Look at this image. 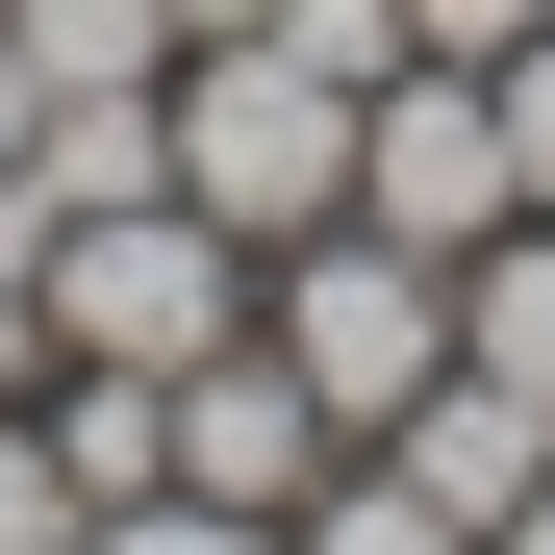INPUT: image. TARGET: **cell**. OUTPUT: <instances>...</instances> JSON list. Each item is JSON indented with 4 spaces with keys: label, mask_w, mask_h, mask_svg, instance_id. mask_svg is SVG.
Returning a JSON list of instances; mask_svg holds the SVG:
<instances>
[{
    "label": "cell",
    "mask_w": 555,
    "mask_h": 555,
    "mask_svg": "<svg viewBox=\"0 0 555 555\" xmlns=\"http://www.w3.org/2000/svg\"><path fill=\"white\" fill-rule=\"evenodd\" d=\"M0 51H26L51 102H152L177 76V0H0Z\"/></svg>",
    "instance_id": "9"
},
{
    "label": "cell",
    "mask_w": 555,
    "mask_h": 555,
    "mask_svg": "<svg viewBox=\"0 0 555 555\" xmlns=\"http://www.w3.org/2000/svg\"><path fill=\"white\" fill-rule=\"evenodd\" d=\"M480 555H555V480H530V505H505V530H480Z\"/></svg>",
    "instance_id": "16"
},
{
    "label": "cell",
    "mask_w": 555,
    "mask_h": 555,
    "mask_svg": "<svg viewBox=\"0 0 555 555\" xmlns=\"http://www.w3.org/2000/svg\"><path fill=\"white\" fill-rule=\"evenodd\" d=\"M353 454H404V480H429V505H480V530H505V505L555 480V404H505V379H480V353H454V379H429L404 429H353Z\"/></svg>",
    "instance_id": "6"
},
{
    "label": "cell",
    "mask_w": 555,
    "mask_h": 555,
    "mask_svg": "<svg viewBox=\"0 0 555 555\" xmlns=\"http://www.w3.org/2000/svg\"><path fill=\"white\" fill-rule=\"evenodd\" d=\"M26 278H51V353H102V379H177V353L253 328V253H228L203 203H76Z\"/></svg>",
    "instance_id": "3"
},
{
    "label": "cell",
    "mask_w": 555,
    "mask_h": 555,
    "mask_svg": "<svg viewBox=\"0 0 555 555\" xmlns=\"http://www.w3.org/2000/svg\"><path fill=\"white\" fill-rule=\"evenodd\" d=\"M76 530H102V505L51 480V404H0V555H76Z\"/></svg>",
    "instance_id": "12"
},
{
    "label": "cell",
    "mask_w": 555,
    "mask_h": 555,
    "mask_svg": "<svg viewBox=\"0 0 555 555\" xmlns=\"http://www.w3.org/2000/svg\"><path fill=\"white\" fill-rule=\"evenodd\" d=\"M353 228H404V253H480V228H530V177H505V102L454 51H404L379 102H353Z\"/></svg>",
    "instance_id": "4"
},
{
    "label": "cell",
    "mask_w": 555,
    "mask_h": 555,
    "mask_svg": "<svg viewBox=\"0 0 555 555\" xmlns=\"http://www.w3.org/2000/svg\"><path fill=\"white\" fill-rule=\"evenodd\" d=\"M26 404H51V480H76V505H152V480H177V379H102V353H51Z\"/></svg>",
    "instance_id": "7"
},
{
    "label": "cell",
    "mask_w": 555,
    "mask_h": 555,
    "mask_svg": "<svg viewBox=\"0 0 555 555\" xmlns=\"http://www.w3.org/2000/svg\"><path fill=\"white\" fill-rule=\"evenodd\" d=\"M530 26H555V0H404V51H454V76H505Z\"/></svg>",
    "instance_id": "13"
},
{
    "label": "cell",
    "mask_w": 555,
    "mask_h": 555,
    "mask_svg": "<svg viewBox=\"0 0 555 555\" xmlns=\"http://www.w3.org/2000/svg\"><path fill=\"white\" fill-rule=\"evenodd\" d=\"M480 102H505V177H530V203H555V26H530V51L480 76Z\"/></svg>",
    "instance_id": "14"
},
{
    "label": "cell",
    "mask_w": 555,
    "mask_h": 555,
    "mask_svg": "<svg viewBox=\"0 0 555 555\" xmlns=\"http://www.w3.org/2000/svg\"><path fill=\"white\" fill-rule=\"evenodd\" d=\"M253 328L304 353V404L328 429H404L429 379H454V253H404V228H304V253H253Z\"/></svg>",
    "instance_id": "2"
},
{
    "label": "cell",
    "mask_w": 555,
    "mask_h": 555,
    "mask_svg": "<svg viewBox=\"0 0 555 555\" xmlns=\"http://www.w3.org/2000/svg\"><path fill=\"white\" fill-rule=\"evenodd\" d=\"M203 26H278V0H177V51H203Z\"/></svg>",
    "instance_id": "17"
},
{
    "label": "cell",
    "mask_w": 555,
    "mask_h": 555,
    "mask_svg": "<svg viewBox=\"0 0 555 555\" xmlns=\"http://www.w3.org/2000/svg\"><path fill=\"white\" fill-rule=\"evenodd\" d=\"M76 555H278V505H203V480H152V505H102Z\"/></svg>",
    "instance_id": "11"
},
{
    "label": "cell",
    "mask_w": 555,
    "mask_h": 555,
    "mask_svg": "<svg viewBox=\"0 0 555 555\" xmlns=\"http://www.w3.org/2000/svg\"><path fill=\"white\" fill-rule=\"evenodd\" d=\"M454 353H480L505 404H555V203H530V228H480V253H454Z\"/></svg>",
    "instance_id": "8"
},
{
    "label": "cell",
    "mask_w": 555,
    "mask_h": 555,
    "mask_svg": "<svg viewBox=\"0 0 555 555\" xmlns=\"http://www.w3.org/2000/svg\"><path fill=\"white\" fill-rule=\"evenodd\" d=\"M278 555H480V505H429L404 454H328V480L278 505Z\"/></svg>",
    "instance_id": "10"
},
{
    "label": "cell",
    "mask_w": 555,
    "mask_h": 555,
    "mask_svg": "<svg viewBox=\"0 0 555 555\" xmlns=\"http://www.w3.org/2000/svg\"><path fill=\"white\" fill-rule=\"evenodd\" d=\"M26 127H51V76H26V51H0V177H26Z\"/></svg>",
    "instance_id": "15"
},
{
    "label": "cell",
    "mask_w": 555,
    "mask_h": 555,
    "mask_svg": "<svg viewBox=\"0 0 555 555\" xmlns=\"http://www.w3.org/2000/svg\"><path fill=\"white\" fill-rule=\"evenodd\" d=\"M328 404H304V353H278V328H228V353H177V480H203V505H304L328 480Z\"/></svg>",
    "instance_id": "5"
},
{
    "label": "cell",
    "mask_w": 555,
    "mask_h": 555,
    "mask_svg": "<svg viewBox=\"0 0 555 555\" xmlns=\"http://www.w3.org/2000/svg\"><path fill=\"white\" fill-rule=\"evenodd\" d=\"M353 102H379V76H328L278 26H203V51H177V203H203L228 253H304L353 203Z\"/></svg>",
    "instance_id": "1"
}]
</instances>
